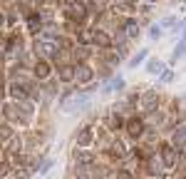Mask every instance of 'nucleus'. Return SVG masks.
<instances>
[{"instance_id": "nucleus-1", "label": "nucleus", "mask_w": 186, "mask_h": 179, "mask_svg": "<svg viewBox=\"0 0 186 179\" xmlns=\"http://www.w3.org/2000/svg\"><path fill=\"white\" fill-rule=\"evenodd\" d=\"M181 55H186V40H181V45L176 47V52H174V57H181Z\"/></svg>"}, {"instance_id": "nucleus-2", "label": "nucleus", "mask_w": 186, "mask_h": 179, "mask_svg": "<svg viewBox=\"0 0 186 179\" xmlns=\"http://www.w3.org/2000/svg\"><path fill=\"white\" fill-rule=\"evenodd\" d=\"M139 60H144V52H139V55H136V57H131V62H129V65H131V67H134V65H139Z\"/></svg>"}, {"instance_id": "nucleus-3", "label": "nucleus", "mask_w": 186, "mask_h": 179, "mask_svg": "<svg viewBox=\"0 0 186 179\" xmlns=\"http://www.w3.org/2000/svg\"><path fill=\"white\" fill-rule=\"evenodd\" d=\"M161 35V27H151V37H159Z\"/></svg>"}]
</instances>
